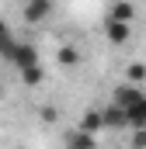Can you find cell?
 <instances>
[{
	"label": "cell",
	"mask_w": 146,
	"mask_h": 149,
	"mask_svg": "<svg viewBox=\"0 0 146 149\" xmlns=\"http://www.w3.org/2000/svg\"><path fill=\"white\" fill-rule=\"evenodd\" d=\"M125 80H129V83H143L146 80V63H132V66L125 70Z\"/></svg>",
	"instance_id": "obj_13"
},
{
	"label": "cell",
	"mask_w": 146,
	"mask_h": 149,
	"mask_svg": "<svg viewBox=\"0 0 146 149\" xmlns=\"http://www.w3.org/2000/svg\"><path fill=\"white\" fill-rule=\"evenodd\" d=\"M49 14H52V0H25V7H21V17H25V24H45L49 21Z\"/></svg>",
	"instance_id": "obj_2"
},
{
	"label": "cell",
	"mask_w": 146,
	"mask_h": 149,
	"mask_svg": "<svg viewBox=\"0 0 146 149\" xmlns=\"http://www.w3.org/2000/svg\"><path fill=\"white\" fill-rule=\"evenodd\" d=\"M42 121H56V108H42Z\"/></svg>",
	"instance_id": "obj_15"
},
{
	"label": "cell",
	"mask_w": 146,
	"mask_h": 149,
	"mask_svg": "<svg viewBox=\"0 0 146 149\" xmlns=\"http://www.w3.org/2000/svg\"><path fill=\"white\" fill-rule=\"evenodd\" d=\"M132 149H146V128L143 132H132Z\"/></svg>",
	"instance_id": "obj_14"
},
{
	"label": "cell",
	"mask_w": 146,
	"mask_h": 149,
	"mask_svg": "<svg viewBox=\"0 0 146 149\" xmlns=\"http://www.w3.org/2000/svg\"><path fill=\"white\" fill-rule=\"evenodd\" d=\"M56 66L77 70V66H80V49H77V45H59V52H56Z\"/></svg>",
	"instance_id": "obj_11"
},
{
	"label": "cell",
	"mask_w": 146,
	"mask_h": 149,
	"mask_svg": "<svg viewBox=\"0 0 146 149\" xmlns=\"http://www.w3.org/2000/svg\"><path fill=\"white\" fill-rule=\"evenodd\" d=\"M18 42H21V38L14 35V31H11V24L0 17V59H11V52L18 49Z\"/></svg>",
	"instance_id": "obj_10"
},
{
	"label": "cell",
	"mask_w": 146,
	"mask_h": 149,
	"mask_svg": "<svg viewBox=\"0 0 146 149\" xmlns=\"http://www.w3.org/2000/svg\"><path fill=\"white\" fill-rule=\"evenodd\" d=\"M0 97H4V80H0Z\"/></svg>",
	"instance_id": "obj_16"
},
{
	"label": "cell",
	"mask_w": 146,
	"mask_h": 149,
	"mask_svg": "<svg viewBox=\"0 0 146 149\" xmlns=\"http://www.w3.org/2000/svg\"><path fill=\"white\" fill-rule=\"evenodd\" d=\"M18 76H21L25 87H42L45 83V66H32V70H25V73H18Z\"/></svg>",
	"instance_id": "obj_12"
},
{
	"label": "cell",
	"mask_w": 146,
	"mask_h": 149,
	"mask_svg": "<svg viewBox=\"0 0 146 149\" xmlns=\"http://www.w3.org/2000/svg\"><path fill=\"white\" fill-rule=\"evenodd\" d=\"M143 97H146V90L139 87V83H129V80L111 90V104H118V108H132V104L143 101Z\"/></svg>",
	"instance_id": "obj_3"
},
{
	"label": "cell",
	"mask_w": 146,
	"mask_h": 149,
	"mask_svg": "<svg viewBox=\"0 0 146 149\" xmlns=\"http://www.w3.org/2000/svg\"><path fill=\"white\" fill-rule=\"evenodd\" d=\"M7 63H11L18 73H25V70H32V66H42V56H38V49L32 45V42H25V38H21V42H18V49L11 52V59H7Z\"/></svg>",
	"instance_id": "obj_1"
},
{
	"label": "cell",
	"mask_w": 146,
	"mask_h": 149,
	"mask_svg": "<svg viewBox=\"0 0 146 149\" xmlns=\"http://www.w3.org/2000/svg\"><path fill=\"white\" fill-rule=\"evenodd\" d=\"M66 149H98V135H91L84 128H73L66 135Z\"/></svg>",
	"instance_id": "obj_8"
},
{
	"label": "cell",
	"mask_w": 146,
	"mask_h": 149,
	"mask_svg": "<svg viewBox=\"0 0 146 149\" xmlns=\"http://www.w3.org/2000/svg\"><path fill=\"white\" fill-rule=\"evenodd\" d=\"M77 128H84V132H91V135H101V132H105V114H101V108L84 111L80 121H77Z\"/></svg>",
	"instance_id": "obj_4"
},
{
	"label": "cell",
	"mask_w": 146,
	"mask_h": 149,
	"mask_svg": "<svg viewBox=\"0 0 146 149\" xmlns=\"http://www.w3.org/2000/svg\"><path fill=\"white\" fill-rule=\"evenodd\" d=\"M132 17H136V3H132V0H115L108 7V21H125V24H132Z\"/></svg>",
	"instance_id": "obj_7"
},
{
	"label": "cell",
	"mask_w": 146,
	"mask_h": 149,
	"mask_svg": "<svg viewBox=\"0 0 146 149\" xmlns=\"http://www.w3.org/2000/svg\"><path fill=\"white\" fill-rule=\"evenodd\" d=\"M125 118H129V132H143L146 128V97L143 101H136L132 108H122Z\"/></svg>",
	"instance_id": "obj_6"
},
{
	"label": "cell",
	"mask_w": 146,
	"mask_h": 149,
	"mask_svg": "<svg viewBox=\"0 0 146 149\" xmlns=\"http://www.w3.org/2000/svg\"><path fill=\"white\" fill-rule=\"evenodd\" d=\"M105 35H108L111 45H125V42L132 38V24H125V21H108V24H105Z\"/></svg>",
	"instance_id": "obj_5"
},
{
	"label": "cell",
	"mask_w": 146,
	"mask_h": 149,
	"mask_svg": "<svg viewBox=\"0 0 146 149\" xmlns=\"http://www.w3.org/2000/svg\"><path fill=\"white\" fill-rule=\"evenodd\" d=\"M101 114H105V128H129V118H125V111L118 108V104H105L101 108Z\"/></svg>",
	"instance_id": "obj_9"
}]
</instances>
